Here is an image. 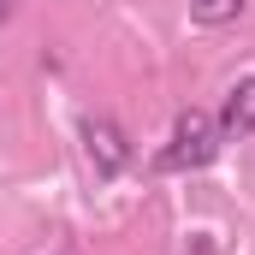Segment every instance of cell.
I'll use <instances>...</instances> for the list:
<instances>
[{"label":"cell","mask_w":255,"mask_h":255,"mask_svg":"<svg viewBox=\"0 0 255 255\" xmlns=\"http://www.w3.org/2000/svg\"><path fill=\"white\" fill-rule=\"evenodd\" d=\"M83 154H89L95 178H101V184H113V178L130 166V136L113 125L107 113H89V119H83Z\"/></svg>","instance_id":"7a4b0ae2"},{"label":"cell","mask_w":255,"mask_h":255,"mask_svg":"<svg viewBox=\"0 0 255 255\" xmlns=\"http://www.w3.org/2000/svg\"><path fill=\"white\" fill-rule=\"evenodd\" d=\"M214 125H220V142H238V136H250V130H255V77H244V83L226 89Z\"/></svg>","instance_id":"3957f363"},{"label":"cell","mask_w":255,"mask_h":255,"mask_svg":"<svg viewBox=\"0 0 255 255\" xmlns=\"http://www.w3.org/2000/svg\"><path fill=\"white\" fill-rule=\"evenodd\" d=\"M12 6H18V0H0V24H6V18H12Z\"/></svg>","instance_id":"5b68a950"},{"label":"cell","mask_w":255,"mask_h":255,"mask_svg":"<svg viewBox=\"0 0 255 255\" xmlns=\"http://www.w3.org/2000/svg\"><path fill=\"white\" fill-rule=\"evenodd\" d=\"M190 18L208 24V30H214V24H238V18H244V0H190Z\"/></svg>","instance_id":"277c9868"},{"label":"cell","mask_w":255,"mask_h":255,"mask_svg":"<svg viewBox=\"0 0 255 255\" xmlns=\"http://www.w3.org/2000/svg\"><path fill=\"white\" fill-rule=\"evenodd\" d=\"M214 154H220V125L208 107H190V113H178L172 142L154 154V172H202Z\"/></svg>","instance_id":"6da1fadb"}]
</instances>
